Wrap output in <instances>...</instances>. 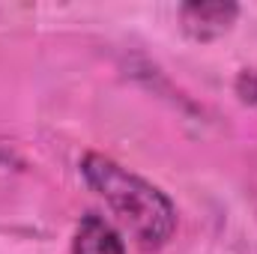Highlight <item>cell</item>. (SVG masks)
<instances>
[{
  "instance_id": "cell-1",
  "label": "cell",
  "mask_w": 257,
  "mask_h": 254,
  "mask_svg": "<svg viewBox=\"0 0 257 254\" xmlns=\"http://www.w3.org/2000/svg\"><path fill=\"white\" fill-rule=\"evenodd\" d=\"M81 174L87 186L111 206V212L120 218V224L135 236V242L144 251H156L174 236L177 209L162 189H156L144 177L132 174L114 159L99 153L84 156Z\"/></svg>"
},
{
  "instance_id": "cell-2",
  "label": "cell",
  "mask_w": 257,
  "mask_h": 254,
  "mask_svg": "<svg viewBox=\"0 0 257 254\" xmlns=\"http://www.w3.org/2000/svg\"><path fill=\"white\" fill-rule=\"evenodd\" d=\"M239 15V6L236 3H186L180 9V21H183V30L197 39V42H209L221 33L230 30V24L236 21Z\"/></svg>"
},
{
  "instance_id": "cell-3",
  "label": "cell",
  "mask_w": 257,
  "mask_h": 254,
  "mask_svg": "<svg viewBox=\"0 0 257 254\" xmlns=\"http://www.w3.org/2000/svg\"><path fill=\"white\" fill-rule=\"evenodd\" d=\"M72 254H126V245L111 221L96 212H87L75 230Z\"/></svg>"
},
{
  "instance_id": "cell-4",
  "label": "cell",
  "mask_w": 257,
  "mask_h": 254,
  "mask_svg": "<svg viewBox=\"0 0 257 254\" xmlns=\"http://www.w3.org/2000/svg\"><path fill=\"white\" fill-rule=\"evenodd\" d=\"M6 165H9V153H3V150H0V168H6Z\"/></svg>"
}]
</instances>
